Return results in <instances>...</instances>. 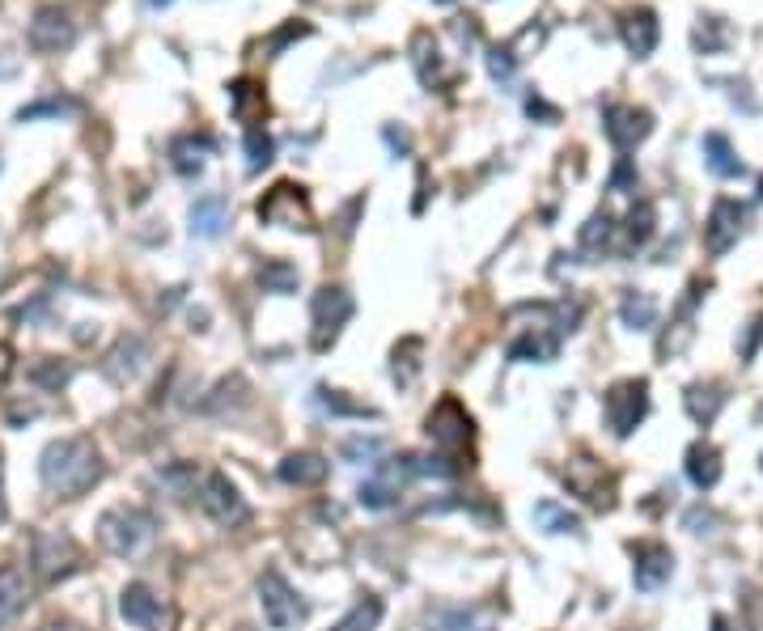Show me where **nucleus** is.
<instances>
[{"mask_svg": "<svg viewBox=\"0 0 763 631\" xmlns=\"http://www.w3.org/2000/svg\"><path fill=\"white\" fill-rule=\"evenodd\" d=\"M420 352H424L420 339H403V344L395 348V356H390V373H395L399 386H416V377H420Z\"/></svg>", "mask_w": 763, "mask_h": 631, "instance_id": "nucleus-30", "label": "nucleus"}, {"mask_svg": "<svg viewBox=\"0 0 763 631\" xmlns=\"http://www.w3.org/2000/svg\"><path fill=\"white\" fill-rule=\"evenodd\" d=\"M102 454L90 437H60L39 454V479L51 496L77 500L102 479Z\"/></svg>", "mask_w": 763, "mask_h": 631, "instance_id": "nucleus-1", "label": "nucleus"}, {"mask_svg": "<svg viewBox=\"0 0 763 631\" xmlns=\"http://www.w3.org/2000/svg\"><path fill=\"white\" fill-rule=\"evenodd\" d=\"M632 183H636V174H632V161L624 157V161L615 166V174H611V191H615V195H624V187H632Z\"/></svg>", "mask_w": 763, "mask_h": 631, "instance_id": "nucleus-41", "label": "nucleus"}, {"mask_svg": "<svg viewBox=\"0 0 763 631\" xmlns=\"http://www.w3.org/2000/svg\"><path fill=\"white\" fill-rule=\"evenodd\" d=\"M522 56H513V47H492V56H488V72H492V81H513V68H518Z\"/></svg>", "mask_w": 763, "mask_h": 631, "instance_id": "nucleus-38", "label": "nucleus"}, {"mask_svg": "<svg viewBox=\"0 0 763 631\" xmlns=\"http://www.w3.org/2000/svg\"><path fill=\"white\" fill-rule=\"evenodd\" d=\"M30 47L47 51V56L73 47V22H68L60 9H39V13H34V22H30Z\"/></svg>", "mask_w": 763, "mask_h": 631, "instance_id": "nucleus-16", "label": "nucleus"}, {"mask_svg": "<svg viewBox=\"0 0 763 631\" xmlns=\"http://www.w3.org/2000/svg\"><path fill=\"white\" fill-rule=\"evenodd\" d=\"M670 572H674L670 547H662V543H636L632 547V581H636V589H645V593L662 589L670 581Z\"/></svg>", "mask_w": 763, "mask_h": 631, "instance_id": "nucleus-14", "label": "nucleus"}, {"mask_svg": "<svg viewBox=\"0 0 763 631\" xmlns=\"http://www.w3.org/2000/svg\"><path fill=\"white\" fill-rule=\"evenodd\" d=\"M119 615H123V623H132L136 631H162L166 606H162V598H157L145 581H132V585H123V593H119Z\"/></svg>", "mask_w": 763, "mask_h": 631, "instance_id": "nucleus-11", "label": "nucleus"}, {"mask_svg": "<svg viewBox=\"0 0 763 631\" xmlns=\"http://www.w3.org/2000/svg\"><path fill=\"white\" fill-rule=\"evenodd\" d=\"M619 30H624V43L636 60H645L649 51L658 47V17H653V9H632Z\"/></svg>", "mask_w": 763, "mask_h": 631, "instance_id": "nucleus-21", "label": "nucleus"}, {"mask_svg": "<svg viewBox=\"0 0 763 631\" xmlns=\"http://www.w3.org/2000/svg\"><path fill=\"white\" fill-rule=\"evenodd\" d=\"M352 293L348 288H340V284H323L314 293V301H310V322H314V335H310V348L314 352H327L335 339H340V331L348 327V318H352Z\"/></svg>", "mask_w": 763, "mask_h": 631, "instance_id": "nucleus-4", "label": "nucleus"}, {"mask_svg": "<svg viewBox=\"0 0 763 631\" xmlns=\"http://www.w3.org/2000/svg\"><path fill=\"white\" fill-rule=\"evenodd\" d=\"M149 534H153V521L140 509H106L98 517V543L111 555H119V560L136 555L149 543Z\"/></svg>", "mask_w": 763, "mask_h": 631, "instance_id": "nucleus-5", "label": "nucleus"}, {"mask_svg": "<svg viewBox=\"0 0 763 631\" xmlns=\"http://www.w3.org/2000/svg\"><path fill=\"white\" fill-rule=\"evenodd\" d=\"M340 454L348 458V462H374L378 454H382V441L378 437H357V441H344V449H340Z\"/></svg>", "mask_w": 763, "mask_h": 631, "instance_id": "nucleus-40", "label": "nucleus"}, {"mask_svg": "<svg viewBox=\"0 0 763 631\" xmlns=\"http://www.w3.org/2000/svg\"><path fill=\"white\" fill-rule=\"evenodd\" d=\"M742 204H734V200H717L713 204V212H708V225H704V250L713 259H721L725 250H730L738 238H742Z\"/></svg>", "mask_w": 763, "mask_h": 631, "instance_id": "nucleus-13", "label": "nucleus"}, {"mask_svg": "<svg viewBox=\"0 0 763 631\" xmlns=\"http://www.w3.org/2000/svg\"><path fill=\"white\" fill-rule=\"evenodd\" d=\"M412 64H416V72H420V81L424 85H433V89H441L450 81V72L441 68V51H437V39L429 30H420L416 39H412Z\"/></svg>", "mask_w": 763, "mask_h": 631, "instance_id": "nucleus-22", "label": "nucleus"}, {"mask_svg": "<svg viewBox=\"0 0 763 631\" xmlns=\"http://www.w3.org/2000/svg\"><path fill=\"white\" fill-rule=\"evenodd\" d=\"M424 432H429V441L450 462L458 454H467V445L475 441V420H471V411L454 399V394H446V399H441L429 416H424Z\"/></svg>", "mask_w": 763, "mask_h": 631, "instance_id": "nucleus-2", "label": "nucleus"}, {"mask_svg": "<svg viewBox=\"0 0 763 631\" xmlns=\"http://www.w3.org/2000/svg\"><path fill=\"white\" fill-rule=\"evenodd\" d=\"M255 212H259L263 225H276V229H301V233L314 229V208H310V200H306V191L293 187V183H276V187L259 200Z\"/></svg>", "mask_w": 763, "mask_h": 631, "instance_id": "nucleus-7", "label": "nucleus"}, {"mask_svg": "<svg viewBox=\"0 0 763 631\" xmlns=\"http://www.w3.org/2000/svg\"><path fill=\"white\" fill-rule=\"evenodd\" d=\"M704 166L713 170L717 178H738L742 170H747V166L738 161V153L730 149V140H725L721 132H708V136H704Z\"/></svg>", "mask_w": 763, "mask_h": 631, "instance_id": "nucleus-25", "label": "nucleus"}, {"mask_svg": "<svg viewBox=\"0 0 763 631\" xmlns=\"http://www.w3.org/2000/svg\"><path fill=\"white\" fill-rule=\"evenodd\" d=\"M229 102H234V115L242 123H255V111H263V89H255L251 81H238L229 89Z\"/></svg>", "mask_w": 763, "mask_h": 631, "instance_id": "nucleus-34", "label": "nucleus"}, {"mask_svg": "<svg viewBox=\"0 0 763 631\" xmlns=\"http://www.w3.org/2000/svg\"><path fill=\"white\" fill-rule=\"evenodd\" d=\"M195 496H200V509L217 521V526H225V530H238V526L251 521V504H246V496L234 488V483H229L225 471H208Z\"/></svg>", "mask_w": 763, "mask_h": 631, "instance_id": "nucleus-6", "label": "nucleus"}, {"mask_svg": "<svg viewBox=\"0 0 763 631\" xmlns=\"http://www.w3.org/2000/svg\"><path fill=\"white\" fill-rule=\"evenodd\" d=\"M268 161H272V136L259 132V128H251V132H246V166L263 170Z\"/></svg>", "mask_w": 763, "mask_h": 631, "instance_id": "nucleus-37", "label": "nucleus"}, {"mask_svg": "<svg viewBox=\"0 0 763 631\" xmlns=\"http://www.w3.org/2000/svg\"><path fill=\"white\" fill-rule=\"evenodd\" d=\"M259 280H263V288H272V293H293L297 288V267L285 263V259H272V263H263Z\"/></svg>", "mask_w": 763, "mask_h": 631, "instance_id": "nucleus-35", "label": "nucleus"}, {"mask_svg": "<svg viewBox=\"0 0 763 631\" xmlns=\"http://www.w3.org/2000/svg\"><path fill=\"white\" fill-rule=\"evenodd\" d=\"M433 631H496V623L488 615H479V610H450V615H441L433 623Z\"/></svg>", "mask_w": 763, "mask_h": 631, "instance_id": "nucleus-33", "label": "nucleus"}, {"mask_svg": "<svg viewBox=\"0 0 763 631\" xmlns=\"http://www.w3.org/2000/svg\"><path fill=\"white\" fill-rule=\"evenodd\" d=\"M81 564V551L68 534H34V568H39L47 581H60Z\"/></svg>", "mask_w": 763, "mask_h": 631, "instance_id": "nucleus-12", "label": "nucleus"}, {"mask_svg": "<svg viewBox=\"0 0 763 631\" xmlns=\"http://www.w3.org/2000/svg\"><path fill=\"white\" fill-rule=\"evenodd\" d=\"M276 475L289 483V488H323L327 475H331V462L323 454H314V449H293V454H285V462L276 466Z\"/></svg>", "mask_w": 763, "mask_h": 631, "instance_id": "nucleus-15", "label": "nucleus"}, {"mask_svg": "<svg viewBox=\"0 0 763 631\" xmlns=\"http://www.w3.org/2000/svg\"><path fill=\"white\" fill-rule=\"evenodd\" d=\"M530 517H535V526L543 534H581V517L564 509L560 500H539L535 509H530Z\"/></svg>", "mask_w": 763, "mask_h": 631, "instance_id": "nucleus-26", "label": "nucleus"}, {"mask_svg": "<svg viewBox=\"0 0 763 631\" xmlns=\"http://www.w3.org/2000/svg\"><path fill=\"white\" fill-rule=\"evenodd\" d=\"M755 420H759V424H763V407H759V411H755Z\"/></svg>", "mask_w": 763, "mask_h": 631, "instance_id": "nucleus-48", "label": "nucleus"}, {"mask_svg": "<svg viewBox=\"0 0 763 631\" xmlns=\"http://www.w3.org/2000/svg\"><path fill=\"white\" fill-rule=\"evenodd\" d=\"M713 631H734V627H730V619H721V615H717V619H713Z\"/></svg>", "mask_w": 763, "mask_h": 631, "instance_id": "nucleus-46", "label": "nucleus"}, {"mask_svg": "<svg viewBox=\"0 0 763 631\" xmlns=\"http://www.w3.org/2000/svg\"><path fill=\"white\" fill-rule=\"evenodd\" d=\"M208 153H212L208 136H179V140L170 144V161H174V170H179V174H200Z\"/></svg>", "mask_w": 763, "mask_h": 631, "instance_id": "nucleus-27", "label": "nucleus"}, {"mask_svg": "<svg viewBox=\"0 0 763 631\" xmlns=\"http://www.w3.org/2000/svg\"><path fill=\"white\" fill-rule=\"evenodd\" d=\"M441 5H450V0H441Z\"/></svg>", "mask_w": 763, "mask_h": 631, "instance_id": "nucleus-49", "label": "nucleus"}, {"mask_svg": "<svg viewBox=\"0 0 763 631\" xmlns=\"http://www.w3.org/2000/svg\"><path fill=\"white\" fill-rule=\"evenodd\" d=\"M602 416L615 437H632L649 416V382L645 377H624L602 394Z\"/></svg>", "mask_w": 763, "mask_h": 631, "instance_id": "nucleus-3", "label": "nucleus"}, {"mask_svg": "<svg viewBox=\"0 0 763 631\" xmlns=\"http://www.w3.org/2000/svg\"><path fill=\"white\" fill-rule=\"evenodd\" d=\"M564 483H569V492L581 496L585 504H594V509H611V492H615V479L602 471V462H594L590 454H577L569 458V466H564Z\"/></svg>", "mask_w": 763, "mask_h": 631, "instance_id": "nucleus-9", "label": "nucleus"}, {"mask_svg": "<svg viewBox=\"0 0 763 631\" xmlns=\"http://www.w3.org/2000/svg\"><path fill=\"white\" fill-rule=\"evenodd\" d=\"M259 606H263L268 627H276V631H289V627H297L301 619H306V602L297 598L293 585L276 568H268L259 576Z\"/></svg>", "mask_w": 763, "mask_h": 631, "instance_id": "nucleus-8", "label": "nucleus"}, {"mask_svg": "<svg viewBox=\"0 0 763 631\" xmlns=\"http://www.w3.org/2000/svg\"><path fill=\"white\" fill-rule=\"evenodd\" d=\"M9 377H13V348L0 344V390L9 386Z\"/></svg>", "mask_w": 763, "mask_h": 631, "instance_id": "nucleus-43", "label": "nucleus"}, {"mask_svg": "<svg viewBox=\"0 0 763 631\" xmlns=\"http://www.w3.org/2000/svg\"><path fill=\"white\" fill-rule=\"evenodd\" d=\"M318 403H323V411H331V416H357V420H374L378 411L369 407V403H357V399H348L344 390H318Z\"/></svg>", "mask_w": 763, "mask_h": 631, "instance_id": "nucleus-32", "label": "nucleus"}, {"mask_svg": "<svg viewBox=\"0 0 763 631\" xmlns=\"http://www.w3.org/2000/svg\"><path fill=\"white\" fill-rule=\"evenodd\" d=\"M704 280H691V288H687V297H683V305H679V318L670 322V331L662 335V344H658V356L662 360H670V356H679L687 344H691V335H696V327H691V310H696V301L704 297Z\"/></svg>", "mask_w": 763, "mask_h": 631, "instance_id": "nucleus-17", "label": "nucleus"}, {"mask_svg": "<svg viewBox=\"0 0 763 631\" xmlns=\"http://www.w3.org/2000/svg\"><path fill=\"white\" fill-rule=\"evenodd\" d=\"M611 233H615L611 216H607V212H594L590 221H585V229H581V246H585V250H598V246L611 242Z\"/></svg>", "mask_w": 763, "mask_h": 631, "instance_id": "nucleus-36", "label": "nucleus"}, {"mask_svg": "<svg viewBox=\"0 0 763 631\" xmlns=\"http://www.w3.org/2000/svg\"><path fill=\"white\" fill-rule=\"evenodd\" d=\"M759 466H763V462H759Z\"/></svg>", "mask_w": 763, "mask_h": 631, "instance_id": "nucleus-50", "label": "nucleus"}, {"mask_svg": "<svg viewBox=\"0 0 763 631\" xmlns=\"http://www.w3.org/2000/svg\"><path fill=\"white\" fill-rule=\"evenodd\" d=\"M602 128H607V136L619 153H632L636 144L653 132V115L645 106H607V111H602Z\"/></svg>", "mask_w": 763, "mask_h": 631, "instance_id": "nucleus-10", "label": "nucleus"}, {"mask_svg": "<svg viewBox=\"0 0 763 631\" xmlns=\"http://www.w3.org/2000/svg\"><path fill=\"white\" fill-rule=\"evenodd\" d=\"M560 356V331L547 327H530L526 335H518L509 344V360H539V365H552Z\"/></svg>", "mask_w": 763, "mask_h": 631, "instance_id": "nucleus-19", "label": "nucleus"}, {"mask_svg": "<svg viewBox=\"0 0 763 631\" xmlns=\"http://www.w3.org/2000/svg\"><path fill=\"white\" fill-rule=\"evenodd\" d=\"M382 623V598H374V593H365V598L348 610V615L335 623L331 631H374Z\"/></svg>", "mask_w": 763, "mask_h": 631, "instance_id": "nucleus-31", "label": "nucleus"}, {"mask_svg": "<svg viewBox=\"0 0 763 631\" xmlns=\"http://www.w3.org/2000/svg\"><path fill=\"white\" fill-rule=\"evenodd\" d=\"M687 479L696 483L700 492L708 488H717L721 483V449L713 441H696L687 449Z\"/></svg>", "mask_w": 763, "mask_h": 631, "instance_id": "nucleus-20", "label": "nucleus"}, {"mask_svg": "<svg viewBox=\"0 0 763 631\" xmlns=\"http://www.w3.org/2000/svg\"><path fill=\"white\" fill-rule=\"evenodd\" d=\"M9 517V500H5V454H0V526Z\"/></svg>", "mask_w": 763, "mask_h": 631, "instance_id": "nucleus-44", "label": "nucleus"}, {"mask_svg": "<svg viewBox=\"0 0 763 631\" xmlns=\"http://www.w3.org/2000/svg\"><path fill=\"white\" fill-rule=\"evenodd\" d=\"M30 602V581L17 564H0V627L13 623Z\"/></svg>", "mask_w": 763, "mask_h": 631, "instance_id": "nucleus-18", "label": "nucleus"}, {"mask_svg": "<svg viewBox=\"0 0 763 631\" xmlns=\"http://www.w3.org/2000/svg\"><path fill=\"white\" fill-rule=\"evenodd\" d=\"M619 318H624L628 331H653L658 327V301L649 293H628L624 305H619Z\"/></svg>", "mask_w": 763, "mask_h": 631, "instance_id": "nucleus-28", "label": "nucleus"}, {"mask_svg": "<svg viewBox=\"0 0 763 631\" xmlns=\"http://www.w3.org/2000/svg\"><path fill=\"white\" fill-rule=\"evenodd\" d=\"M229 225V204L221 195H204L191 204V233L195 238H221V229Z\"/></svg>", "mask_w": 763, "mask_h": 631, "instance_id": "nucleus-23", "label": "nucleus"}, {"mask_svg": "<svg viewBox=\"0 0 763 631\" xmlns=\"http://www.w3.org/2000/svg\"><path fill=\"white\" fill-rule=\"evenodd\" d=\"M653 225H658V208H653L649 200H641V204L628 212V221H624V246H628V250H641V246L653 238Z\"/></svg>", "mask_w": 763, "mask_h": 631, "instance_id": "nucleus-29", "label": "nucleus"}, {"mask_svg": "<svg viewBox=\"0 0 763 631\" xmlns=\"http://www.w3.org/2000/svg\"><path fill=\"white\" fill-rule=\"evenodd\" d=\"M149 5H157V9H162V5H170V0H149Z\"/></svg>", "mask_w": 763, "mask_h": 631, "instance_id": "nucleus-47", "label": "nucleus"}, {"mask_svg": "<svg viewBox=\"0 0 763 631\" xmlns=\"http://www.w3.org/2000/svg\"><path fill=\"white\" fill-rule=\"evenodd\" d=\"M34 382L47 386V390H60L68 382V365H60V360H39V365H34Z\"/></svg>", "mask_w": 763, "mask_h": 631, "instance_id": "nucleus-39", "label": "nucleus"}, {"mask_svg": "<svg viewBox=\"0 0 763 631\" xmlns=\"http://www.w3.org/2000/svg\"><path fill=\"white\" fill-rule=\"evenodd\" d=\"M759 339H763V314L751 322V331H747V339H742V360H751L755 356V348H759Z\"/></svg>", "mask_w": 763, "mask_h": 631, "instance_id": "nucleus-42", "label": "nucleus"}, {"mask_svg": "<svg viewBox=\"0 0 763 631\" xmlns=\"http://www.w3.org/2000/svg\"><path fill=\"white\" fill-rule=\"evenodd\" d=\"M683 403H687V416L696 424H713L721 403H725V394H721L717 382H691L687 394H683Z\"/></svg>", "mask_w": 763, "mask_h": 631, "instance_id": "nucleus-24", "label": "nucleus"}, {"mask_svg": "<svg viewBox=\"0 0 763 631\" xmlns=\"http://www.w3.org/2000/svg\"><path fill=\"white\" fill-rule=\"evenodd\" d=\"M39 631H81L77 623H47V627H39Z\"/></svg>", "mask_w": 763, "mask_h": 631, "instance_id": "nucleus-45", "label": "nucleus"}]
</instances>
